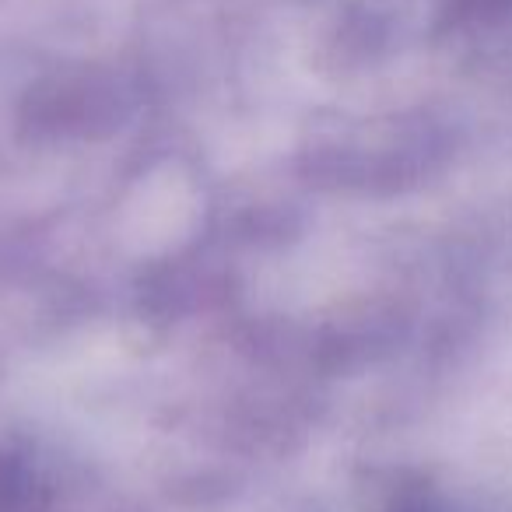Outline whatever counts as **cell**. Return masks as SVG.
Masks as SVG:
<instances>
[{"instance_id":"obj_1","label":"cell","mask_w":512,"mask_h":512,"mask_svg":"<svg viewBox=\"0 0 512 512\" xmlns=\"http://www.w3.org/2000/svg\"><path fill=\"white\" fill-rule=\"evenodd\" d=\"M456 22H502L512 18V0H453Z\"/></svg>"}]
</instances>
